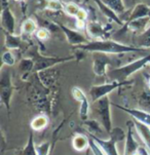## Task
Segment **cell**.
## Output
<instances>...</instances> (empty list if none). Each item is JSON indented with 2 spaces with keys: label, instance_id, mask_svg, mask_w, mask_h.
Instances as JSON below:
<instances>
[{
  "label": "cell",
  "instance_id": "4316f807",
  "mask_svg": "<svg viewBox=\"0 0 150 155\" xmlns=\"http://www.w3.org/2000/svg\"><path fill=\"white\" fill-rule=\"evenodd\" d=\"M80 7L74 2H69V3L64 5V12L66 15H68L69 17H76L77 12H79Z\"/></svg>",
  "mask_w": 150,
  "mask_h": 155
},
{
  "label": "cell",
  "instance_id": "8992f818",
  "mask_svg": "<svg viewBox=\"0 0 150 155\" xmlns=\"http://www.w3.org/2000/svg\"><path fill=\"white\" fill-rule=\"evenodd\" d=\"M132 81H125V82H116V81H113V82L109 83H104V84L100 85H94L92 86L89 89V96H91V101L95 103V102L99 101L104 97H107L110 93H112L114 89L119 88L122 86L128 85L131 84Z\"/></svg>",
  "mask_w": 150,
  "mask_h": 155
},
{
  "label": "cell",
  "instance_id": "7a4b0ae2",
  "mask_svg": "<svg viewBox=\"0 0 150 155\" xmlns=\"http://www.w3.org/2000/svg\"><path fill=\"white\" fill-rule=\"evenodd\" d=\"M149 63H150V54L139 58V59L128 63V64L123 65V66H119L115 68V69L108 71L107 77L111 80V82H113V81L125 82V81H128L130 76L133 75L134 73H136L137 71L141 70L142 68H144Z\"/></svg>",
  "mask_w": 150,
  "mask_h": 155
},
{
  "label": "cell",
  "instance_id": "74e56055",
  "mask_svg": "<svg viewBox=\"0 0 150 155\" xmlns=\"http://www.w3.org/2000/svg\"><path fill=\"white\" fill-rule=\"evenodd\" d=\"M134 155H140V154H139V152H137V153H135Z\"/></svg>",
  "mask_w": 150,
  "mask_h": 155
},
{
  "label": "cell",
  "instance_id": "e575fe53",
  "mask_svg": "<svg viewBox=\"0 0 150 155\" xmlns=\"http://www.w3.org/2000/svg\"><path fill=\"white\" fill-rule=\"evenodd\" d=\"M75 26H76V28H77L78 30H83V29H86L88 24H85V22H82V21H76Z\"/></svg>",
  "mask_w": 150,
  "mask_h": 155
},
{
  "label": "cell",
  "instance_id": "8d00e7d4",
  "mask_svg": "<svg viewBox=\"0 0 150 155\" xmlns=\"http://www.w3.org/2000/svg\"><path fill=\"white\" fill-rule=\"evenodd\" d=\"M148 85H149V88H150V78H149V80H148Z\"/></svg>",
  "mask_w": 150,
  "mask_h": 155
},
{
  "label": "cell",
  "instance_id": "83f0119b",
  "mask_svg": "<svg viewBox=\"0 0 150 155\" xmlns=\"http://www.w3.org/2000/svg\"><path fill=\"white\" fill-rule=\"evenodd\" d=\"M46 7L47 9L52 12H60L64 9V6L60 0H46Z\"/></svg>",
  "mask_w": 150,
  "mask_h": 155
},
{
  "label": "cell",
  "instance_id": "2e32d148",
  "mask_svg": "<svg viewBox=\"0 0 150 155\" xmlns=\"http://www.w3.org/2000/svg\"><path fill=\"white\" fill-rule=\"evenodd\" d=\"M149 15H150V8H149L148 6H147L146 4H143V3L137 4L136 6L133 8V10H131L128 22H131V21H134V20L141 19V18L149 17Z\"/></svg>",
  "mask_w": 150,
  "mask_h": 155
},
{
  "label": "cell",
  "instance_id": "d6a6232c",
  "mask_svg": "<svg viewBox=\"0 0 150 155\" xmlns=\"http://www.w3.org/2000/svg\"><path fill=\"white\" fill-rule=\"evenodd\" d=\"M36 37L41 41H45L49 38V30L46 28H39L35 33Z\"/></svg>",
  "mask_w": 150,
  "mask_h": 155
},
{
  "label": "cell",
  "instance_id": "9a60e30c",
  "mask_svg": "<svg viewBox=\"0 0 150 155\" xmlns=\"http://www.w3.org/2000/svg\"><path fill=\"white\" fill-rule=\"evenodd\" d=\"M133 122L134 125H135V130L141 138V140L143 141L145 147L150 152V127L140 121H137L135 119L133 120Z\"/></svg>",
  "mask_w": 150,
  "mask_h": 155
},
{
  "label": "cell",
  "instance_id": "ac0fdd59",
  "mask_svg": "<svg viewBox=\"0 0 150 155\" xmlns=\"http://www.w3.org/2000/svg\"><path fill=\"white\" fill-rule=\"evenodd\" d=\"M86 30H88L89 36L97 39V40H99V39L102 40V38H103L105 34V29L100 23H95V22L88 23V26H86Z\"/></svg>",
  "mask_w": 150,
  "mask_h": 155
},
{
  "label": "cell",
  "instance_id": "9c48e42d",
  "mask_svg": "<svg viewBox=\"0 0 150 155\" xmlns=\"http://www.w3.org/2000/svg\"><path fill=\"white\" fill-rule=\"evenodd\" d=\"M127 124H128V133H127V139H125V153H123V155H134L138 152L140 145L136 141L135 136H134L133 130L135 128V125H134L133 120H128Z\"/></svg>",
  "mask_w": 150,
  "mask_h": 155
},
{
  "label": "cell",
  "instance_id": "52a82bcc",
  "mask_svg": "<svg viewBox=\"0 0 150 155\" xmlns=\"http://www.w3.org/2000/svg\"><path fill=\"white\" fill-rule=\"evenodd\" d=\"M117 64L116 61L109 57L107 54L103 52H94V62H93V70L97 76H105L107 75V68L110 65Z\"/></svg>",
  "mask_w": 150,
  "mask_h": 155
},
{
  "label": "cell",
  "instance_id": "ba28073f",
  "mask_svg": "<svg viewBox=\"0 0 150 155\" xmlns=\"http://www.w3.org/2000/svg\"><path fill=\"white\" fill-rule=\"evenodd\" d=\"M72 96L78 103L80 104L79 106V115L80 118L85 121L88 118V114H89V110H91V106H89V102L88 98H86L85 94L82 91V89L77 87V86H74L72 88Z\"/></svg>",
  "mask_w": 150,
  "mask_h": 155
},
{
  "label": "cell",
  "instance_id": "30bf717a",
  "mask_svg": "<svg viewBox=\"0 0 150 155\" xmlns=\"http://www.w3.org/2000/svg\"><path fill=\"white\" fill-rule=\"evenodd\" d=\"M74 59V57L72 58H45V57H40L38 58V60L34 64V69L36 71H42L45 70L47 68L54 66V65L60 64L63 62L71 61V60Z\"/></svg>",
  "mask_w": 150,
  "mask_h": 155
},
{
  "label": "cell",
  "instance_id": "3957f363",
  "mask_svg": "<svg viewBox=\"0 0 150 155\" xmlns=\"http://www.w3.org/2000/svg\"><path fill=\"white\" fill-rule=\"evenodd\" d=\"M92 111L98 118L97 121L103 127L108 135L112 132V120H111V111H110V100L107 97H104L99 101L93 103Z\"/></svg>",
  "mask_w": 150,
  "mask_h": 155
},
{
  "label": "cell",
  "instance_id": "44dd1931",
  "mask_svg": "<svg viewBox=\"0 0 150 155\" xmlns=\"http://www.w3.org/2000/svg\"><path fill=\"white\" fill-rule=\"evenodd\" d=\"M96 2H97V4H98V6H99V8L101 9V12H102V14L105 15L106 17L109 18L110 20H112L113 22H115V23H117L118 25H122V20L119 19V17L115 14L114 12H113L112 9H110L109 7L107 6V5H105L103 2L101 1V0H96Z\"/></svg>",
  "mask_w": 150,
  "mask_h": 155
},
{
  "label": "cell",
  "instance_id": "4fadbf2b",
  "mask_svg": "<svg viewBox=\"0 0 150 155\" xmlns=\"http://www.w3.org/2000/svg\"><path fill=\"white\" fill-rule=\"evenodd\" d=\"M118 109L122 110L123 112L128 113V115H131L132 117L134 118L137 121H140L142 123L146 125H149L150 127V113L146 112L144 110H140V109H134V108H127V107H122L120 105H115Z\"/></svg>",
  "mask_w": 150,
  "mask_h": 155
},
{
  "label": "cell",
  "instance_id": "7c38bea8",
  "mask_svg": "<svg viewBox=\"0 0 150 155\" xmlns=\"http://www.w3.org/2000/svg\"><path fill=\"white\" fill-rule=\"evenodd\" d=\"M149 27H150V17H145L127 23L125 28L128 29L130 32L137 33L138 35H140V34L145 32Z\"/></svg>",
  "mask_w": 150,
  "mask_h": 155
},
{
  "label": "cell",
  "instance_id": "5b68a950",
  "mask_svg": "<svg viewBox=\"0 0 150 155\" xmlns=\"http://www.w3.org/2000/svg\"><path fill=\"white\" fill-rule=\"evenodd\" d=\"M12 91H14V86H12L10 72L8 70L5 71L2 68L1 79H0V99H1V103L6 108L7 113L10 111V101H12Z\"/></svg>",
  "mask_w": 150,
  "mask_h": 155
},
{
  "label": "cell",
  "instance_id": "277c9868",
  "mask_svg": "<svg viewBox=\"0 0 150 155\" xmlns=\"http://www.w3.org/2000/svg\"><path fill=\"white\" fill-rule=\"evenodd\" d=\"M88 136H91L99 144V146L101 147L102 150L104 151V153L106 155H119L116 148L117 143L125 141L127 139V136H125V132L120 127L112 128V132L109 135V139L108 140H104V139L98 138V137H95L92 135Z\"/></svg>",
  "mask_w": 150,
  "mask_h": 155
},
{
  "label": "cell",
  "instance_id": "f546056e",
  "mask_svg": "<svg viewBox=\"0 0 150 155\" xmlns=\"http://www.w3.org/2000/svg\"><path fill=\"white\" fill-rule=\"evenodd\" d=\"M2 63L5 66H14L15 64V58L10 51H5L2 54Z\"/></svg>",
  "mask_w": 150,
  "mask_h": 155
},
{
  "label": "cell",
  "instance_id": "d4e9b609",
  "mask_svg": "<svg viewBox=\"0 0 150 155\" xmlns=\"http://www.w3.org/2000/svg\"><path fill=\"white\" fill-rule=\"evenodd\" d=\"M23 155H38L37 151H36V145L34 144L32 133H30V135H29L28 143L23 150Z\"/></svg>",
  "mask_w": 150,
  "mask_h": 155
},
{
  "label": "cell",
  "instance_id": "cb8c5ba5",
  "mask_svg": "<svg viewBox=\"0 0 150 155\" xmlns=\"http://www.w3.org/2000/svg\"><path fill=\"white\" fill-rule=\"evenodd\" d=\"M37 30V24L33 19H27L24 21V23L22 24V28H21L22 33L25 35H31L33 33H36Z\"/></svg>",
  "mask_w": 150,
  "mask_h": 155
},
{
  "label": "cell",
  "instance_id": "f1b7e54d",
  "mask_svg": "<svg viewBox=\"0 0 150 155\" xmlns=\"http://www.w3.org/2000/svg\"><path fill=\"white\" fill-rule=\"evenodd\" d=\"M88 138H89V148H91L94 155H106L104 153V151L102 150L101 147L99 146V144L91 136H88Z\"/></svg>",
  "mask_w": 150,
  "mask_h": 155
},
{
  "label": "cell",
  "instance_id": "8fae6325",
  "mask_svg": "<svg viewBox=\"0 0 150 155\" xmlns=\"http://www.w3.org/2000/svg\"><path fill=\"white\" fill-rule=\"evenodd\" d=\"M59 26H60V28L62 29L63 32H64L66 37H67L68 42H69L70 44L80 46V45H83V44H86V43L89 42V41L82 35V34H80L79 32H77V31H74V30H72V29H70L68 27H65V26L62 25V24H60Z\"/></svg>",
  "mask_w": 150,
  "mask_h": 155
},
{
  "label": "cell",
  "instance_id": "f35d334b",
  "mask_svg": "<svg viewBox=\"0 0 150 155\" xmlns=\"http://www.w3.org/2000/svg\"><path fill=\"white\" fill-rule=\"evenodd\" d=\"M17 1H23V0H17Z\"/></svg>",
  "mask_w": 150,
  "mask_h": 155
},
{
  "label": "cell",
  "instance_id": "d6986e66",
  "mask_svg": "<svg viewBox=\"0 0 150 155\" xmlns=\"http://www.w3.org/2000/svg\"><path fill=\"white\" fill-rule=\"evenodd\" d=\"M101 1L105 5H107L110 9H112L118 17H120L125 12L127 6H125L123 0H101Z\"/></svg>",
  "mask_w": 150,
  "mask_h": 155
},
{
  "label": "cell",
  "instance_id": "1f68e13d",
  "mask_svg": "<svg viewBox=\"0 0 150 155\" xmlns=\"http://www.w3.org/2000/svg\"><path fill=\"white\" fill-rule=\"evenodd\" d=\"M33 66H34V63L32 60H30V59H24L19 65L22 72H28V71H30L32 69Z\"/></svg>",
  "mask_w": 150,
  "mask_h": 155
},
{
  "label": "cell",
  "instance_id": "7402d4cb",
  "mask_svg": "<svg viewBox=\"0 0 150 155\" xmlns=\"http://www.w3.org/2000/svg\"><path fill=\"white\" fill-rule=\"evenodd\" d=\"M136 45L139 48L150 49V27L144 33L137 36Z\"/></svg>",
  "mask_w": 150,
  "mask_h": 155
},
{
  "label": "cell",
  "instance_id": "836d02e7",
  "mask_svg": "<svg viewBox=\"0 0 150 155\" xmlns=\"http://www.w3.org/2000/svg\"><path fill=\"white\" fill-rule=\"evenodd\" d=\"M88 12H86L85 8H80L79 12H78L77 15H76L75 19H76V21H82V22H85V21L88 20Z\"/></svg>",
  "mask_w": 150,
  "mask_h": 155
},
{
  "label": "cell",
  "instance_id": "ffe728a7",
  "mask_svg": "<svg viewBox=\"0 0 150 155\" xmlns=\"http://www.w3.org/2000/svg\"><path fill=\"white\" fill-rule=\"evenodd\" d=\"M47 124H48V118H47V116L40 114L33 118L30 123V127L35 132H40V130H44L47 127Z\"/></svg>",
  "mask_w": 150,
  "mask_h": 155
},
{
  "label": "cell",
  "instance_id": "6da1fadb",
  "mask_svg": "<svg viewBox=\"0 0 150 155\" xmlns=\"http://www.w3.org/2000/svg\"><path fill=\"white\" fill-rule=\"evenodd\" d=\"M79 48L82 51L91 52H103L107 54H122L128 52H146L148 49L139 48L137 46H131L127 44L119 43L113 40H94L89 41L88 43L80 45Z\"/></svg>",
  "mask_w": 150,
  "mask_h": 155
},
{
  "label": "cell",
  "instance_id": "484cf974",
  "mask_svg": "<svg viewBox=\"0 0 150 155\" xmlns=\"http://www.w3.org/2000/svg\"><path fill=\"white\" fill-rule=\"evenodd\" d=\"M5 44L9 49H17L20 47L21 44V38L19 36H15L14 34H7Z\"/></svg>",
  "mask_w": 150,
  "mask_h": 155
},
{
  "label": "cell",
  "instance_id": "603a6c76",
  "mask_svg": "<svg viewBox=\"0 0 150 155\" xmlns=\"http://www.w3.org/2000/svg\"><path fill=\"white\" fill-rule=\"evenodd\" d=\"M99 121L97 120H91V121H83V124L85 125L86 127V132L88 133V135H92V136H95V137H98V138H101L100 135H101L102 130H101V127H100V124H99Z\"/></svg>",
  "mask_w": 150,
  "mask_h": 155
},
{
  "label": "cell",
  "instance_id": "d590c367",
  "mask_svg": "<svg viewBox=\"0 0 150 155\" xmlns=\"http://www.w3.org/2000/svg\"><path fill=\"white\" fill-rule=\"evenodd\" d=\"M138 152H139V154H140V155H150V152H149L148 149L146 148V147L140 146V147H139Z\"/></svg>",
  "mask_w": 150,
  "mask_h": 155
},
{
  "label": "cell",
  "instance_id": "e0dca14e",
  "mask_svg": "<svg viewBox=\"0 0 150 155\" xmlns=\"http://www.w3.org/2000/svg\"><path fill=\"white\" fill-rule=\"evenodd\" d=\"M72 146L76 151H85L89 148V138L83 134H77L72 140Z\"/></svg>",
  "mask_w": 150,
  "mask_h": 155
},
{
  "label": "cell",
  "instance_id": "4dcf8cb0",
  "mask_svg": "<svg viewBox=\"0 0 150 155\" xmlns=\"http://www.w3.org/2000/svg\"><path fill=\"white\" fill-rule=\"evenodd\" d=\"M49 149H51V143L49 142H43L36 146V151L38 155H48Z\"/></svg>",
  "mask_w": 150,
  "mask_h": 155
},
{
  "label": "cell",
  "instance_id": "5bb4252c",
  "mask_svg": "<svg viewBox=\"0 0 150 155\" xmlns=\"http://www.w3.org/2000/svg\"><path fill=\"white\" fill-rule=\"evenodd\" d=\"M1 25L2 28L7 32V34H14L15 29V20L8 7L2 10L1 14Z\"/></svg>",
  "mask_w": 150,
  "mask_h": 155
}]
</instances>
